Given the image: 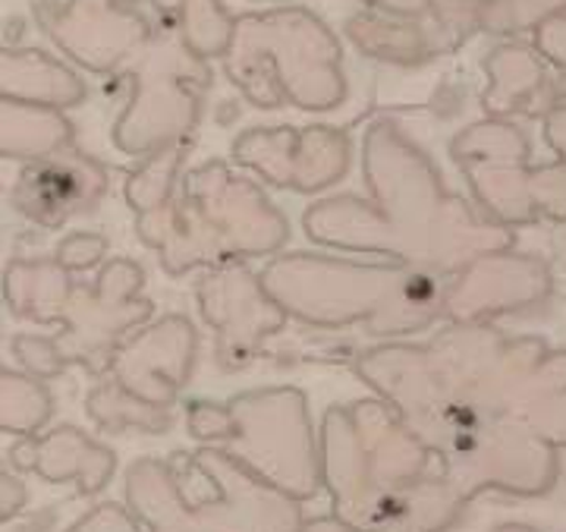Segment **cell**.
<instances>
[{
	"instance_id": "10",
	"label": "cell",
	"mask_w": 566,
	"mask_h": 532,
	"mask_svg": "<svg viewBox=\"0 0 566 532\" xmlns=\"http://www.w3.org/2000/svg\"><path fill=\"white\" fill-rule=\"evenodd\" d=\"M547 143L557 148L560 164H566V107H557V111L547 117Z\"/></svg>"
},
{
	"instance_id": "2",
	"label": "cell",
	"mask_w": 566,
	"mask_h": 532,
	"mask_svg": "<svg viewBox=\"0 0 566 532\" xmlns=\"http://www.w3.org/2000/svg\"><path fill=\"white\" fill-rule=\"evenodd\" d=\"M368 419V448L349 423V409L324 416V482L334 517L356 532H444L465 504L447 486L441 460L381 404H359Z\"/></svg>"
},
{
	"instance_id": "1",
	"label": "cell",
	"mask_w": 566,
	"mask_h": 532,
	"mask_svg": "<svg viewBox=\"0 0 566 532\" xmlns=\"http://www.w3.org/2000/svg\"><path fill=\"white\" fill-rule=\"evenodd\" d=\"M394 350L428 385L365 356L356 372L441 460L463 504L488 489L516 498L554 489L557 448H566V350L538 337H504L491 325L485 366H479V325L447 327L428 347Z\"/></svg>"
},
{
	"instance_id": "8",
	"label": "cell",
	"mask_w": 566,
	"mask_h": 532,
	"mask_svg": "<svg viewBox=\"0 0 566 532\" xmlns=\"http://www.w3.org/2000/svg\"><path fill=\"white\" fill-rule=\"evenodd\" d=\"M538 41H542V51L547 58L566 70V17H554V20L542 22Z\"/></svg>"
},
{
	"instance_id": "6",
	"label": "cell",
	"mask_w": 566,
	"mask_h": 532,
	"mask_svg": "<svg viewBox=\"0 0 566 532\" xmlns=\"http://www.w3.org/2000/svg\"><path fill=\"white\" fill-rule=\"evenodd\" d=\"M10 463L17 470H35L48 482L80 479L82 494H98L104 482H111L114 453L107 448L92 445L76 429H61L48 435L44 441H20L10 450Z\"/></svg>"
},
{
	"instance_id": "3",
	"label": "cell",
	"mask_w": 566,
	"mask_h": 532,
	"mask_svg": "<svg viewBox=\"0 0 566 532\" xmlns=\"http://www.w3.org/2000/svg\"><path fill=\"white\" fill-rule=\"evenodd\" d=\"M214 482V498L182 494L174 472L158 460H139L126 476V501L148 532H303V508L268 486L221 448L196 450Z\"/></svg>"
},
{
	"instance_id": "7",
	"label": "cell",
	"mask_w": 566,
	"mask_h": 532,
	"mask_svg": "<svg viewBox=\"0 0 566 532\" xmlns=\"http://www.w3.org/2000/svg\"><path fill=\"white\" fill-rule=\"evenodd\" d=\"M70 532H139L136 520L117 504H102L92 513H85Z\"/></svg>"
},
{
	"instance_id": "11",
	"label": "cell",
	"mask_w": 566,
	"mask_h": 532,
	"mask_svg": "<svg viewBox=\"0 0 566 532\" xmlns=\"http://www.w3.org/2000/svg\"><path fill=\"white\" fill-rule=\"evenodd\" d=\"M303 532H356L349 523H344L340 517H324V520H312L305 523Z\"/></svg>"
},
{
	"instance_id": "4",
	"label": "cell",
	"mask_w": 566,
	"mask_h": 532,
	"mask_svg": "<svg viewBox=\"0 0 566 532\" xmlns=\"http://www.w3.org/2000/svg\"><path fill=\"white\" fill-rule=\"evenodd\" d=\"M142 286L139 265L111 262L104 268L98 286L73 284L70 271L63 268L61 293L54 300H22L10 303L20 319H35L41 325L61 319L63 331L57 337H39V344L51 353V375H57L70 363L85 366L88 375H102L117 359V341L129 327L151 315V303L139 300L136 290Z\"/></svg>"
},
{
	"instance_id": "5",
	"label": "cell",
	"mask_w": 566,
	"mask_h": 532,
	"mask_svg": "<svg viewBox=\"0 0 566 532\" xmlns=\"http://www.w3.org/2000/svg\"><path fill=\"white\" fill-rule=\"evenodd\" d=\"M104 192L102 177L85 174V167L48 161L25 167L13 189V202L22 215L48 230H61L73 215L92 211Z\"/></svg>"
},
{
	"instance_id": "9",
	"label": "cell",
	"mask_w": 566,
	"mask_h": 532,
	"mask_svg": "<svg viewBox=\"0 0 566 532\" xmlns=\"http://www.w3.org/2000/svg\"><path fill=\"white\" fill-rule=\"evenodd\" d=\"M22 504H25V489H22L20 479L13 472H7V467H3V511H0L3 523L13 520L20 513Z\"/></svg>"
},
{
	"instance_id": "12",
	"label": "cell",
	"mask_w": 566,
	"mask_h": 532,
	"mask_svg": "<svg viewBox=\"0 0 566 532\" xmlns=\"http://www.w3.org/2000/svg\"><path fill=\"white\" fill-rule=\"evenodd\" d=\"M497 532H535V530H528V526H523V523H513V526H501Z\"/></svg>"
}]
</instances>
